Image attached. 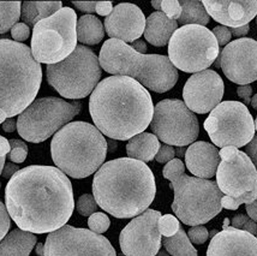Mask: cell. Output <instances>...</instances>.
<instances>
[{"mask_svg":"<svg viewBox=\"0 0 257 256\" xmlns=\"http://www.w3.org/2000/svg\"><path fill=\"white\" fill-rule=\"evenodd\" d=\"M178 29V22L168 18L164 12L157 11L146 18L145 39L157 47H164L170 42L174 32Z\"/></svg>","mask_w":257,"mask_h":256,"instance_id":"cell-23","label":"cell"},{"mask_svg":"<svg viewBox=\"0 0 257 256\" xmlns=\"http://www.w3.org/2000/svg\"><path fill=\"white\" fill-rule=\"evenodd\" d=\"M81 109L82 103L77 100L69 102L59 97L36 99L18 115L17 131L26 141L44 142L69 124Z\"/></svg>","mask_w":257,"mask_h":256,"instance_id":"cell-11","label":"cell"},{"mask_svg":"<svg viewBox=\"0 0 257 256\" xmlns=\"http://www.w3.org/2000/svg\"><path fill=\"white\" fill-rule=\"evenodd\" d=\"M185 149H182V147L180 148H178L176 151V153H177V155H179V157H185Z\"/></svg>","mask_w":257,"mask_h":256,"instance_id":"cell-57","label":"cell"},{"mask_svg":"<svg viewBox=\"0 0 257 256\" xmlns=\"http://www.w3.org/2000/svg\"><path fill=\"white\" fill-rule=\"evenodd\" d=\"M99 62L108 74L133 78L155 93H166L178 81V71L168 57L140 54L131 46L115 39H109L102 45Z\"/></svg>","mask_w":257,"mask_h":256,"instance_id":"cell-6","label":"cell"},{"mask_svg":"<svg viewBox=\"0 0 257 256\" xmlns=\"http://www.w3.org/2000/svg\"><path fill=\"white\" fill-rule=\"evenodd\" d=\"M256 23H257V17H256Z\"/></svg>","mask_w":257,"mask_h":256,"instance_id":"cell-61","label":"cell"},{"mask_svg":"<svg viewBox=\"0 0 257 256\" xmlns=\"http://www.w3.org/2000/svg\"><path fill=\"white\" fill-rule=\"evenodd\" d=\"M256 238H257V233H256Z\"/></svg>","mask_w":257,"mask_h":256,"instance_id":"cell-62","label":"cell"},{"mask_svg":"<svg viewBox=\"0 0 257 256\" xmlns=\"http://www.w3.org/2000/svg\"><path fill=\"white\" fill-rule=\"evenodd\" d=\"M159 231L160 234L164 237H172L179 231V228L182 227L179 224V220L177 216L171 215V214H165L161 215V218L159 219L158 222Z\"/></svg>","mask_w":257,"mask_h":256,"instance_id":"cell-31","label":"cell"},{"mask_svg":"<svg viewBox=\"0 0 257 256\" xmlns=\"http://www.w3.org/2000/svg\"><path fill=\"white\" fill-rule=\"evenodd\" d=\"M62 9V2H26L22 3L21 18L23 23L34 28L40 21L53 16Z\"/></svg>","mask_w":257,"mask_h":256,"instance_id":"cell-26","label":"cell"},{"mask_svg":"<svg viewBox=\"0 0 257 256\" xmlns=\"http://www.w3.org/2000/svg\"><path fill=\"white\" fill-rule=\"evenodd\" d=\"M255 130L257 131V117H256V120H255Z\"/></svg>","mask_w":257,"mask_h":256,"instance_id":"cell-60","label":"cell"},{"mask_svg":"<svg viewBox=\"0 0 257 256\" xmlns=\"http://www.w3.org/2000/svg\"><path fill=\"white\" fill-rule=\"evenodd\" d=\"M202 4L214 21L231 29L247 26L257 15V0H204Z\"/></svg>","mask_w":257,"mask_h":256,"instance_id":"cell-20","label":"cell"},{"mask_svg":"<svg viewBox=\"0 0 257 256\" xmlns=\"http://www.w3.org/2000/svg\"><path fill=\"white\" fill-rule=\"evenodd\" d=\"M162 175L171 182L170 187L174 191L172 211L185 225H203L222 211L224 194L216 182L185 175V166L180 159L167 163Z\"/></svg>","mask_w":257,"mask_h":256,"instance_id":"cell-7","label":"cell"},{"mask_svg":"<svg viewBox=\"0 0 257 256\" xmlns=\"http://www.w3.org/2000/svg\"><path fill=\"white\" fill-rule=\"evenodd\" d=\"M17 129V120L15 118H8L4 123H3V130L5 133H14Z\"/></svg>","mask_w":257,"mask_h":256,"instance_id":"cell-48","label":"cell"},{"mask_svg":"<svg viewBox=\"0 0 257 256\" xmlns=\"http://www.w3.org/2000/svg\"><path fill=\"white\" fill-rule=\"evenodd\" d=\"M42 69L27 45L0 39V108L6 117L21 114L35 101Z\"/></svg>","mask_w":257,"mask_h":256,"instance_id":"cell-4","label":"cell"},{"mask_svg":"<svg viewBox=\"0 0 257 256\" xmlns=\"http://www.w3.org/2000/svg\"><path fill=\"white\" fill-rule=\"evenodd\" d=\"M224 81L214 70L194 74L186 81L183 89L184 103L195 113L212 112L224 96Z\"/></svg>","mask_w":257,"mask_h":256,"instance_id":"cell-18","label":"cell"},{"mask_svg":"<svg viewBox=\"0 0 257 256\" xmlns=\"http://www.w3.org/2000/svg\"><path fill=\"white\" fill-rule=\"evenodd\" d=\"M109 225H111V220H109V218L105 213L96 212L88 219V226H89L90 231L97 234H102L103 232H106L108 230Z\"/></svg>","mask_w":257,"mask_h":256,"instance_id":"cell-33","label":"cell"},{"mask_svg":"<svg viewBox=\"0 0 257 256\" xmlns=\"http://www.w3.org/2000/svg\"><path fill=\"white\" fill-rule=\"evenodd\" d=\"M21 169L16 165V164H10V163L5 164L2 176L4 177V178H6V179H11L12 176H14L15 173H17Z\"/></svg>","mask_w":257,"mask_h":256,"instance_id":"cell-47","label":"cell"},{"mask_svg":"<svg viewBox=\"0 0 257 256\" xmlns=\"http://www.w3.org/2000/svg\"><path fill=\"white\" fill-rule=\"evenodd\" d=\"M161 12H164L171 20L176 21L182 15V6L177 0H164L161 2Z\"/></svg>","mask_w":257,"mask_h":256,"instance_id":"cell-35","label":"cell"},{"mask_svg":"<svg viewBox=\"0 0 257 256\" xmlns=\"http://www.w3.org/2000/svg\"><path fill=\"white\" fill-rule=\"evenodd\" d=\"M251 94H252V88L250 84H246V85H239V87L237 88V95L240 97L241 100H243L244 105H249L250 102H251Z\"/></svg>","mask_w":257,"mask_h":256,"instance_id":"cell-42","label":"cell"},{"mask_svg":"<svg viewBox=\"0 0 257 256\" xmlns=\"http://www.w3.org/2000/svg\"><path fill=\"white\" fill-rule=\"evenodd\" d=\"M161 243L171 256H197V250L191 244L188 234L182 227L174 236L164 237Z\"/></svg>","mask_w":257,"mask_h":256,"instance_id":"cell-29","label":"cell"},{"mask_svg":"<svg viewBox=\"0 0 257 256\" xmlns=\"http://www.w3.org/2000/svg\"><path fill=\"white\" fill-rule=\"evenodd\" d=\"M250 105H251V107H252L253 109H257V94H255V95L252 96L251 102H250Z\"/></svg>","mask_w":257,"mask_h":256,"instance_id":"cell-55","label":"cell"},{"mask_svg":"<svg viewBox=\"0 0 257 256\" xmlns=\"http://www.w3.org/2000/svg\"><path fill=\"white\" fill-rule=\"evenodd\" d=\"M151 127L160 141L176 147L192 145L200 134L196 114L178 99L162 100L154 106Z\"/></svg>","mask_w":257,"mask_h":256,"instance_id":"cell-14","label":"cell"},{"mask_svg":"<svg viewBox=\"0 0 257 256\" xmlns=\"http://www.w3.org/2000/svg\"><path fill=\"white\" fill-rule=\"evenodd\" d=\"M161 213L147 209L121 230L119 244L125 256H155L161 248L158 222Z\"/></svg>","mask_w":257,"mask_h":256,"instance_id":"cell-16","label":"cell"},{"mask_svg":"<svg viewBox=\"0 0 257 256\" xmlns=\"http://www.w3.org/2000/svg\"><path fill=\"white\" fill-rule=\"evenodd\" d=\"M249 216L244 215V214H237L233 216L232 219V227L237 228V230H243L244 225L249 221Z\"/></svg>","mask_w":257,"mask_h":256,"instance_id":"cell-46","label":"cell"},{"mask_svg":"<svg viewBox=\"0 0 257 256\" xmlns=\"http://www.w3.org/2000/svg\"><path fill=\"white\" fill-rule=\"evenodd\" d=\"M42 256H117V252L102 234L65 225L48 233Z\"/></svg>","mask_w":257,"mask_h":256,"instance_id":"cell-15","label":"cell"},{"mask_svg":"<svg viewBox=\"0 0 257 256\" xmlns=\"http://www.w3.org/2000/svg\"><path fill=\"white\" fill-rule=\"evenodd\" d=\"M0 185H2V184H0Z\"/></svg>","mask_w":257,"mask_h":256,"instance_id":"cell-63","label":"cell"},{"mask_svg":"<svg viewBox=\"0 0 257 256\" xmlns=\"http://www.w3.org/2000/svg\"><path fill=\"white\" fill-rule=\"evenodd\" d=\"M131 47H133L134 50L140 54H146V52H147V45L143 40L134 41L133 44H131Z\"/></svg>","mask_w":257,"mask_h":256,"instance_id":"cell-51","label":"cell"},{"mask_svg":"<svg viewBox=\"0 0 257 256\" xmlns=\"http://www.w3.org/2000/svg\"><path fill=\"white\" fill-rule=\"evenodd\" d=\"M174 157H176V149L172 146L162 145L160 146L157 157H155V160L160 164H166L170 163L171 160H173Z\"/></svg>","mask_w":257,"mask_h":256,"instance_id":"cell-39","label":"cell"},{"mask_svg":"<svg viewBox=\"0 0 257 256\" xmlns=\"http://www.w3.org/2000/svg\"><path fill=\"white\" fill-rule=\"evenodd\" d=\"M97 207L99 206H97L95 199H94L93 195L90 194L82 195V196L77 200V205H76L77 212L83 216L93 215L94 213H96Z\"/></svg>","mask_w":257,"mask_h":256,"instance_id":"cell-34","label":"cell"},{"mask_svg":"<svg viewBox=\"0 0 257 256\" xmlns=\"http://www.w3.org/2000/svg\"><path fill=\"white\" fill-rule=\"evenodd\" d=\"M108 143L102 134L87 121H72L54 135L52 160L66 176L87 178L103 165Z\"/></svg>","mask_w":257,"mask_h":256,"instance_id":"cell-5","label":"cell"},{"mask_svg":"<svg viewBox=\"0 0 257 256\" xmlns=\"http://www.w3.org/2000/svg\"><path fill=\"white\" fill-rule=\"evenodd\" d=\"M182 15L178 18L179 24L184 26H202L206 27L209 23V15L207 14L202 2L198 0H182Z\"/></svg>","mask_w":257,"mask_h":256,"instance_id":"cell-28","label":"cell"},{"mask_svg":"<svg viewBox=\"0 0 257 256\" xmlns=\"http://www.w3.org/2000/svg\"><path fill=\"white\" fill-rule=\"evenodd\" d=\"M8 119V117H6V114H5V112L3 111L2 108H0V124H3L4 123V121Z\"/></svg>","mask_w":257,"mask_h":256,"instance_id":"cell-56","label":"cell"},{"mask_svg":"<svg viewBox=\"0 0 257 256\" xmlns=\"http://www.w3.org/2000/svg\"><path fill=\"white\" fill-rule=\"evenodd\" d=\"M11 36L14 41L16 42H23L28 40L30 36V29L26 23H17L12 27L11 29Z\"/></svg>","mask_w":257,"mask_h":256,"instance_id":"cell-38","label":"cell"},{"mask_svg":"<svg viewBox=\"0 0 257 256\" xmlns=\"http://www.w3.org/2000/svg\"><path fill=\"white\" fill-rule=\"evenodd\" d=\"M213 34H214V36H215L219 46L228 45L229 41H231V39H232V34L227 27H222V26L215 27V28L213 29Z\"/></svg>","mask_w":257,"mask_h":256,"instance_id":"cell-40","label":"cell"},{"mask_svg":"<svg viewBox=\"0 0 257 256\" xmlns=\"http://www.w3.org/2000/svg\"><path fill=\"white\" fill-rule=\"evenodd\" d=\"M77 41L83 45H97L105 36V27L99 18L85 15L77 21Z\"/></svg>","mask_w":257,"mask_h":256,"instance_id":"cell-27","label":"cell"},{"mask_svg":"<svg viewBox=\"0 0 257 256\" xmlns=\"http://www.w3.org/2000/svg\"><path fill=\"white\" fill-rule=\"evenodd\" d=\"M10 153L8 154L9 160L14 164H22L28 157V146L20 140H10Z\"/></svg>","mask_w":257,"mask_h":256,"instance_id":"cell-32","label":"cell"},{"mask_svg":"<svg viewBox=\"0 0 257 256\" xmlns=\"http://www.w3.org/2000/svg\"><path fill=\"white\" fill-rule=\"evenodd\" d=\"M245 208H246L249 218L255 222H257V199L253 201L252 203H250V205H246Z\"/></svg>","mask_w":257,"mask_h":256,"instance_id":"cell-49","label":"cell"},{"mask_svg":"<svg viewBox=\"0 0 257 256\" xmlns=\"http://www.w3.org/2000/svg\"><path fill=\"white\" fill-rule=\"evenodd\" d=\"M249 30H250V27L249 24H247V26L239 27V28L229 29V32H231L232 36H234V38H241V36H245L247 33H249Z\"/></svg>","mask_w":257,"mask_h":256,"instance_id":"cell-50","label":"cell"},{"mask_svg":"<svg viewBox=\"0 0 257 256\" xmlns=\"http://www.w3.org/2000/svg\"><path fill=\"white\" fill-rule=\"evenodd\" d=\"M207 131L215 147L240 148L247 146L255 135V121L243 102L219 103L204 120Z\"/></svg>","mask_w":257,"mask_h":256,"instance_id":"cell-13","label":"cell"},{"mask_svg":"<svg viewBox=\"0 0 257 256\" xmlns=\"http://www.w3.org/2000/svg\"><path fill=\"white\" fill-rule=\"evenodd\" d=\"M89 112L102 135L126 141L151 125L154 105L149 91L125 76L102 80L91 93Z\"/></svg>","mask_w":257,"mask_h":256,"instance_id":"cell-2","label":"cell"},{"mask_svg":"<svg viewBox=\"0 0 257 256\" xmlns=\"http://www.w3.org/2000/svg\"><path fill=\"white\" fill-rule=\"evenodd\" d=\"M216 184L224 197L222 208L235 211L257 199V170L246 153L234 147L221 148Z\"/></svg>","mask_w":257,"mask_h":256,"instance_id":"cell-10","label":"cell"},{"mask_svg":"<svg viewBox=\"0 0 257 256\" xmlns=\"http://www.w3.org/2000/svg\"><path fill=\"white\" fill-rule=\"evenodd\" d=\"M207 256H257V238L234 227H225L213 237Z\"/></svg>","mask_w":257,"mask_h":256,"instance_id":"cell-21","label":"cell"},{"mask_svg":"<svg viewBox=\"0 0 257 256\" xmlns=\"http://www.w3.org/2000/svg\"><path fill=\"white\" fill-rule=\"evenodd\" d=\"M99 57L90 48L78 45L63 62L47 65V82L65 99H83L100 83Z\"/></svg>","mask_w":257,"mask_h":256,"instance_id":"cell-8","label":"cell"},{"mask_svg":"<svg viewBox=\"0 0 257 256\" xmlns=\"http://www.w3.org/2000/svg\"><path fill=\"white\" fill-rule=\"evenodd\" d=\"M38 238L34 233L16 228L0 242V256H29Z\"/></svg>","mask_w":257,"mask_h":256,"instance_id":"cell-24","label":"cell"},{"mask_svg":"<svg viewBox=\"0 0 257 256\" xmlns=\"http://www.w3.org/2000/svg\"><path fill=\"white\" fill-rule=\"evenodd\" d=\"M10 143H9V140H6L4 136L0 135V175L3 173V170H4L5 166V160L8 154L10 153Z\"/></svg>","mask_w":257,"mask_h":256,"instance_id":"cell-41","label":"cell"},{"mask_svg":"<svg viewBox=\"0 0 257 256\" xmlns=\"http://www.w3.org/2000/svg\"><path fill=\"white\" fill-rule=\"evenodd\" d=\"M5 206L21 230L54 232L65 226L73 213L72 184L58 167H24L6 185Z\"/></svg>","mask_w":257,"mask_h":256,"instance_id":"cell-1","label":"cell"},{"mask_svg":"<svg viewBox=\"0 0 257 256\" xmlns=\"http://www.w3.org/2000/svg\"><path fill=\"white\" fill-rule=\"evenodd\" d=\"M160 142L155 135L149 133H142L128 140L126 145V154L130 159L149 163L157 157Z\"/></svg>","mask_w":257,"mask_h":256,"instance_id":"cell-25","label":"cell"},{"mask_svg":"<svg viewBox=\"0 0 257 256\" xmlns=\"http://www.w3.org/2000/svg\"><path fill=\"white\" fill-rule=\"evenodd\" d=\"M161 2L162 0H153L152 6L155 9V10L161 11Z\"/></svg>","mask_w":257,"mask_h":256,"instance_id":"cell-53","label":"cell"},{"mask_svg":"<svg viewBox=\"0 0 257 256\" xmlns=\"http://www.w3.org/2000/svg\"><path fill=\"white\" fill-rule=\"evenodd\" d=\"M146 17L135 4H118L105 20V30L111 39L125 44L139 40L145 33Z\"/></svg>","mask_w":257,"mask_h":256,"instance_id":"cell-19","label":"cell"},{"mask_svg":"<svg viewBox=\"0 0 257 256\" xmlns=\"http://www.w3.org/2000/svg\"><path fill=\"white\" fill-rule=\"evenodd\" d=\"M96 3L97 2H73V6H76L82 12L93 14V12H95Z\"/></svg>","mask_w":257,"mask_h":256,"instance_id":"cell-44","label":"cell"},{"mask_svg":"<svg viewBox=\"0 0 257 256\" xmlns=\"http://www.w3.org/2000/svg\"><path fill=\"white\" fill-rule=\"evenodd\" d=\"M228 222H229L228 219H225V222H224V228L228 226Z\"/></svg>","mask_w":257,"mask_h":256,"instance_id":"cell-59","label":"cell"},{"mask_svg":"<svg viewBox=\"0 0 257 256\" xmlns=\"http://www.w3.org/2000/svg\"><path fill=\"white\" fill-rule=\"evenodd\" d=\"M157 194L155 177L145 163L130 158L107 161L93 179L97 206L118 219L145 213Z\"/></svg>","mask_w":257,"mask_h":256,"instance_id":"cell-3","label":"cell"},{"mask_svg":"<svg viewBox=\"0 0 257 256\" xmlns=\"http://www.w3.org/2000/svg\"><path fill=\"white\" fill-rule=\"evenodd\" d=\"M155 256H170V254H168L167 251H162V250H160Z\"/></svg>","mask_w":257,"mask_h":256,"instance_id":"cell-58","label":"cell"},{"mask_svg":"<svg viewBox=\"0 0 257 256\" xmlns=\"http://www.w3.org/2000/svg\"><path fill=\"white\" fill-rule=\"evenodd\" d=\"M219 44L213 32L202 26H184L168 42V59L176 69L189 74L208 70L218 59Z\"/></svg>","mask_w":257,"mask_h":256,"instance_id":"cell-12","label":"cell"},{"mask_svg":"<svg viewBox=\"0 0 257 256\" xmlns=\"http://www.w3.org/2000/svg\"><path fill=\"white\" fill-rule=\"evenodd\" d=\"M77 15L63 8L53 16L40 21L33 28L34 59L47 65L63 62L77 47Z\"/></svg>","mask_w":257,"mask_h":256,"instance_id":"cell-9","label":"cell"},{"mask_svg":"<svg viewBox=\"0 0 257 256\" xmlns=\"http://www.w3.org/2000/svg\"><path fill=\"white\" fill-rule=\"evenodd\" d=\"M11 227V218L6 206L0 201V242L5 238Z\"/></svg>","mask_w":257,"mask_h":256,"instance_id":"cell-37","label":"cell"},{"mask_svg":"<svg viewBox=\"0 0 257 256\" xmlns=\"http://www.w3.org/2000/svg\"><path fill=\"white\" fill-rule=\"evenodd\" d=\"M243 231H246V232H249L250 234H253V236H255V234L257 233V225H256V222L253 221V220H251V219H249V221H247L246 224L244 225Z\"/></svg>","mask_w":257,"mask_h":256,"instance_id":"cell-52","label":"cell"},{"mask_svg":"<svg viewBox=\"0 0 257 256\" xmlns=\"http://www.w3.org/2000/svg\"><path fill=\"white\" fill-rule=\"evenodd\" d=\"M22 3L0 2V34H5L18 23Z\"/></svg>","mask_w":257,"mask_h":256,"instance_id":"cell-30","label":"cell"},{"mask_svg":"<svg viewBox=\"0 0 257 256\" xmlns=\"http://www.w3.org/2000/svg\"><path fill=\"white\" fill-rule=\"evenodd\" d=\"M214 63L233 83H252L257 80V41L243 38L229 42Z\"/></svg>","mask_w":257,"mask_h":256,"instance_id":"cell-17","label":"cell"},{"mask_svg":"<svg viewBox=\"0 0 257 256\" xmlns=\"http://www.w3.org/2000/svg\"><path fill=\"white\" fill-rule=\"evenodd\" d=\"M35 251H36V254H38L39 256H42V252H44V244H41V243L36 244Z\"/></svg>","mask_w":257,"mask_h":256,"instance_id":"cell-54","label":"cell"},{"mask_svg":"<svg viewBox=\"0 0 257 256\" xmlns=\"http://www.w3.org/2000/svg\"><path fill=\"white\" fill-rule=\"evenodd\" d=\"M188 237L191 243L194 244H203L209 238V232L204 226L198 225V226H192L188 232Z\"/></svg>","mask_w":257,"mask_h":256,"instance_id":"cell-36","label":"cell"},{"mask_svg":"<svg viewBox=\"0 0 257 256\" xmlns=\"http://www.w3.org/2000/svg\"><path fill=\"white\" fill-rule=\"evenodd\" d=\"M246 154L251 159L252 164L257 170V136H253V139L246 146Z\"/></svg>","mask_w":257,"mask_h":256,"instance_id":"cell-43","label":"cell"},{"mask_svg":"<svg viewBox=\"0 0 257 256\" xmlns=\"http://www.w3.org/2000/svg\"><path fill=\"white\" fill-rule=\"evenodd\" d=\"M220 155L214 145L198 141L189 146L185 152V164L192 175L202 179H210L216 175Z\"/></svg>","mask_w":257,"mask_h":256,"instance_id":"cell-22","label":"cell"},{"mask_svg":"<svg viewBox=\"0 0 257 256\" xmlns=\"http://www.w3.org/2000/svg\"><path fill=\"white\" fill-rule=\"evenodd\" d=\"M113 10V4L111 2H97L95 12L100 15V16H108Z\"/></svg>","mask_w":257,"mask_h":256,"instance_id":"cell-45","label":"cell"}]
</instances>
